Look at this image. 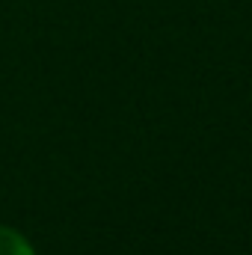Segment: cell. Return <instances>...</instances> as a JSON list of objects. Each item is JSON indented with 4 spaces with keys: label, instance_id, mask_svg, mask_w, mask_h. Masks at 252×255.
Here are the masks:
<instances>
[{
    "label": "cell",
    "instance_id": "1",
    "mask_svg": "<svg viewBox=\"0 0 252 255\" xmlns=\"http://www.w3.org/2000/svg\"><path fill=\"white\" fill-rule=\"evenodd\" d=\"M0 255H36V250L24 232L0 223Z\"/></svg>",
    "mask_w": 252,
    "mask_h": 255
}]
</instances>
